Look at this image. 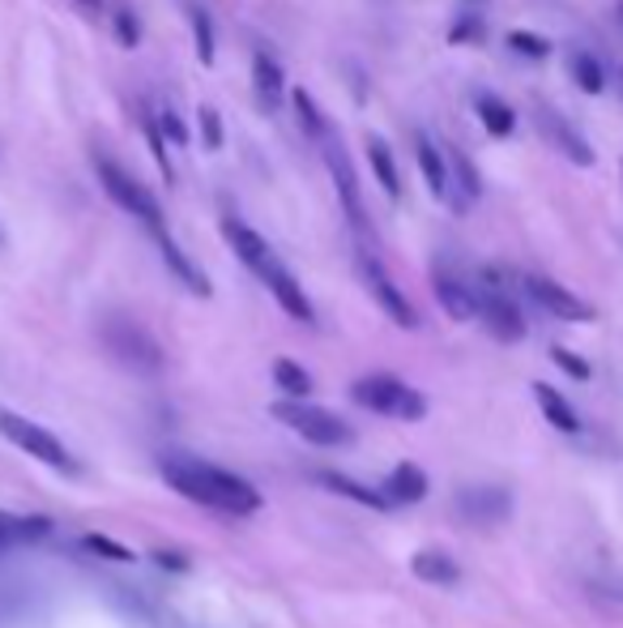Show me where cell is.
I'll return each mask as SVG.
<instances>
[{"mask_svg":"<svg viewBox=\"0 0 623 628\" xmlns=\"http://www.w3.org/2000/svg\"><path fill=\"white\" fill-rule=\"evenodd\" d=\"M167 488H176L184 500L193 504H206L213 513H226V517H248L261 509V491L252 488L248 479L213 466V462H202L193 453H163L158 462Z\"/></svg>","mask_w":623,"mask_h":628,"instance_id":"obj_1","label":"cell"},{"mask_svg":"<svg viewBox=\"0 0 623 628\" xmlns=\"http://www.w3.org/2000/svg\"><path fill=\"white\" fill-rule=\"evenodd\" d=\"M99 338H103L107 355H112L120 368H129V372H138V376H158V372H163V347H158V338H154L141 321H133V317H120V312L103 317Z\"/></svg>","mask_w":623,"mask_h":628,"instance_id":"obj_2","label":"cell"},{"mask_svg":"<svg viewBox=\"0 0 623 628\" xmlns=\"http://www.w3.org/2000/svg\"><path fill=\"white\" fill-rule=\"evenodd\" d=\"M350 398H354L359 407H367V411L406 419V423H415V419L427 415V398H423L418 389H411L406 381L385 376V372H376V376H359V381L350 385Z\"/></svg>","mask_w":623,"mask_h":628,"instance_id":"obj_3","label":"cell"},{"mask_svg":"<svg viewBox=\"0 0 623 628\" xmlns=\"http://www.w3.org/2000/svg\"><path fill=\"white\" fill-rule=\"evenodd\" d=\"M94 176H99L103 193H107L116 206L150 227V235H154V231H167V227H163V206H158V197H154L141 180H133L120 163H112V158H94Z\"/></svg>","mask_w":623,"mask_h":628,"instance_id":"obj_4","label":"cell"},{"mask_svg":"<svg viewBox=\"0 0 623 628\" xmlns=\"http://www.w3.org/2000/svg\"><path fill=\"white\" fill-rule=\"evenodd\" d=\"M0 436L4 440H13L22 453H30L35 462H43V466H52V471H61V475H77V462H73V453L48 432V427H39V423H30V419L13 415V411H0Z\"/></svg>","mask_w":623,"mask_h":628,"instance_id":"obj_5","label":"cell"},{"mask_svg":"<svg viewBox=\"0 0 623 628\" xmlns=\"http://www.w3.org/2000/svg\"><path fill=\"white\" fill-rule=\"evenodd\" d=\"M274 415L295 432V436H303V440H312V445H321V449H338V445H350V423L347 419H338L334 411H325V407H312V402H277Z\"/></svg>","mask_w":623,"mask_h":628,"instance_id":"obj_6","label":"cell"},{"mask_svg":"<svg viewBox=\"0 0 623 628\" xmlns=\"http://www.w3.org/2000/svg\"><path fill=\"white\" fill-rule=\"evenodd\" d=\"M359 279H363V286H367V295L380 304V312L393 321V325H402V330H415L418 325V312L415 304L402 295V286L385 274V266L376 261V257H359Z\"/></svg>","mask_w":623,"mask_h":628,"instance_id":"obj_7","label":"cell"},{"mask_svg":"<svg viewBox=\"0 0 623 628\" xmlns=\"http://www.w3.org/2000/svg\"><path fill=\"white\" fill-rule=\"evenodd\" d=\"M483 291H479V317L486 321V330L499 338V343H521L525 338V317H521V308L499 291V274L495 270H486L483 274Z\"/></svg>","mask_w":623,"mask_h":628,"instance_id":"obj_8","label":"cell"},{"mask_svg":"<svg viewBox=\"0 0 623 628\" xmlns=\"http://www.w3.org/2000/svg\"><path fill=\"white\" fill-rule=\"evenodd\" d=\"M325 163H329V180H334V189H338V202L347 209L350 227L359 231V235H367V206H363V184H359V171H354V163H350L347 145H338V141H325Z\"/></svg>","mask_w":623,"mask_h":628,"instance_id":"obj_9","label":"cell"},{"mask_svg":"<svg viewBox=\"0 0 623 628\" xmlns=\"http://www.w3.org/2000/svg\"><path fill=\"white\" fill-rule=\"evenodd\" d=\"M222 240L231 244V253H235V257H239V261H244V266H248L261 282L270 279L277 266H282V261L274 257V248H270V244H265L248 222H239V218H222Z\"/></svg>","mask_w":623,"mask_h":628,"instance_id":"obj_10","label":"cell"},{"mask_svg":"<svg viewBox=\"0 0 623 628\" xmlns=\"http://www.w3.org/2000/svg\"><path fill=\"white\" fill-rule=\"evenodd\" d=\"M525 286V295L543 308V312H551L559 321H594V308L581 299V295H572L568 286H559L555 279H543V274H525L521 279Z\"/></svg>","mask_w":623,"mask_h":628,"instance_id":"obj_11","label":"cell"},{"mask_svg":"<svg viewBox=\"0 0 623 628\" xmlns=\"http://www.w3.org/2000/svg\"><path fill=\"white\" fill-rule=\"evenodd\" d=\"M457 517L470 522V526H495L512 513V496L504 488H491V484H479V488H462L457 500H453Z\"/></svg>","mask_w":623,"mask_h":628,"instance_id":"obj_12","label":"cell"},{"mask_svg":"<svg viewBox=\"0 0 623 628\" xmlns=\"http://www.w3.org/2000/svg\"><path fill=\"white\" fill-rule=\"evenodd\" d=\"M534 120H538V129H543V138L551 141L555 150L568 158V163H576V167H594V145L581 138L555 107H547V103H538L534 107Z\"/></svg>","mask_w":623,"mask_h":628,"instance_id":"obj_13","label":"cell"},{"mask_svg":"<svg viewBox=\"0 0 623 628\" xmlns=\"http://www.w3.org/2000/svg\"><path fill=\"white\" fill-rule=\"evenodd\" d=\"M444 158H449V202H453L457 214H466L483 197V180H479V171H475V163H470L466 150L444 145Z\"/></svg>","mask_w":623,"mask_h":628,"instance_id":"obj_14","label":"cell"},{"mask_svg":"<svg viewBox=\"0 0 623 628\" xmlns=\"http://www.w3.org/2000/svg\"><path fill=\"white\" fill-rule=\"evenodd\" d=\"M436 299H440V308L453 317V321H475L479 317V291L470 286V282L453 279V274H444V270H436Z\"/></svg>","mask_w":623,"mask_h":628,"instance_id":"obj_15","label":"cell"},{"mask_svg":"<svg viewBox=\"0 0 623 628\" xmlns=\"http://www.w3.org/2000/svg\"><path fill=\"white\" fill-rule=\"evenodd\" d=\"M154 240H158V253H163V261H167V270L176 274V279L184 282V291H193V295H202V299H209L213 295V286H209V279L193 266V257L167 235V231H154Z\"/></svg>","mask_w":623,"mask_h":628,"instance_id":"obj_16","label":"cell"},{"mask_svg":"<svg viewBox=\"0 0 623 628\" xmlns=\"http://www.w3.org/2000/svg\"><path fill=\"white\" fill-rule=\"evenodd\" d=\"M415 158H418L423 180H427V193H431L436 202H449V158H444V150L427 138V133H418Z\"/></svg>","mask_w":623,"mask_h":628,"instance_id":"obj_17","label":"cell"},{"mask_svg":"<svg viewBox=\"0 0 623 628\" xmlns=\"http://www.w3.org/2000/svg\"><path fill=\"white\" fill-rule=\"evenodd\" d=\"M363 150H367L372 176L380 180V189L389 193V202H402V176H398V158H393V145L380 138V133H367V138H363Z\"/></svg>","mask_w":623,"mask_h":628,"instance_id":"obj_18","label":"cell"},{"mask_svg":"<svg viewBox=\"0 0 623 628\" xmlns=\"http://www.w3.org/2000/svg\"><path fill=\"white\" fill-rule=\"evenodd\" d=\"M265 286L274 291V299L282 304V312H286V317H295V321H303V325H312V321H316V312H312V299L303 295V286L295 282V274H290L286 266H277L274 274L265 279Z\"/></svg>","mask_w":623,"mask_h":628,"instance_id":"obj_19","label":"cell"},{"mask_svg":"<svg viewBox=\"0 0 623 628\" xmlns=\"http://www.w3.org/2000/svg\"><path fill=\"white\" fill-rule=\"evenodd\" d=\"M252 90H257V99H261V107H282V99H286V77H282V65H277L270 52H257L252 56Z\"/></svg>","mask_w":623,"mask_h":628,"instance_id":"obj_20","label":"cell"},{"mask_svg":"<svg viewBox=\"0 0 623 628\" xmlns=\"http://www.w3.org/2000/svg\"><path fill=\"white\" fill-rule=\"evenodd\" d=\"M427 496V475H423V466L415 462H398L393 471H389V479H385V500L389 504H418Z\"/></svg>","mask_w":623,"mask_h":628,"instance_id":"obj_21","label":"cell"},{"mask_svg":"<svg viewBox=\"0 0 623 628\" xmlns=\"http://www.w3.org/2000/svg\"><path fill=\"white\" fill-rule=\"evenodd\" d=\"M534 402H538V411H543V419L551 423V427H559V432H576L581 427V419H576V411H572V402L555 389V385H534Z\"/></svg>","mask_w":623,"mask_h":628,"instance_id":"obj_22","label":"cell"},{"mask_svg":"<svg viewBox=\"0 0 623 628\" xmlns=\"http://www.w3.org/2000/svg\"><path fill=\"white\" fill-rule=\"evenodd\" d=\"M411 568H415L418 581H427V586H457V581H462L457 560L444 556V552H415Z\"/></svg>","mask_w":623,"mask_h":628,"instance_id":"obj_23","label":"cell"},{"mask_svg":"<svg viewBox=\"0 0 623 628\" xmlns=\"http://www.w3.org/2000/svg\"><path fill=\"white\" fill-rule=\"evenodd\" d=\"M475 112H479V120H483V129L491 138H512V129H517V112L504 103V99H495V94H479L475 99Z\"/></svg>","mask_w":623,"mask_h":628,"instance_id":"obj_24","label":"cell"},{"mask_svg":"<svg viewBox=\"0 0 623 628\" xmlns=\"http://www.w3.org/2000/svg\"><path fill=\"white\" fill-rule=\"evenodd\" d=\"M39 535H48V517H17V513L0 509V552L13 548V543L39 539Z\"/></svg>","mask_w":623,"mask_h":628,"instance_id":"obj_25","label":"cell"},{"mask_svg":"<svg viewBox=\"0 0 623 628\" xmlns=\"http://www.w3.org/2000/svg\"><path fill=\"white\" fill-rule=\"evenodd\" d=\"M274 381L277 389L286 394V402H303L312 394V376L295 363V359H274Z\"/></svg>","mask_w":623,"mask_h":628,"instance_id":"obj_26","label":"cell"},{"mask_svg":"<svg viewBox=\"0 0 623 628\" xmlns=\"http://www.w3.org/2000/svg\"><path fill=\"white\" fill-rule=\"evenodd\" d=\"M321 484H325V488H329V491H338V496H350V500L367 504V509H389L385 491L363 488V484H354V479H347V475H334V471H325V475H321Z\"/></svg>","mask_w":623,"mask_h":628,"instance_id":"obj_27","label":"cell"},{"mask_svg":"<svg viewBox=\"0 0 623 628\" xmlns=\"http://www.w3.org/2000/svg\"><path fill=\"white\" fill-rule=\"evenodd\" d=\"M568 69H572V81H576L585 94H602V90H607V73H602V61H598V56L576 52V56L568 61Z\"/></svg>","mask_w":623,"mask_h":628,"instance_id":"obj_28","label":"cell"},{"mask_svg":"<svg viewBox=\"0 0 623 628\" xmlns=\"http://www.w3.org/2000/svg\"><path fill=\"white\" fill-rule=\"evenodd\" d=\"M290 107H295V120H299V129L308 133V138H325V116H321V107L312 103V94L308 90H290Z\"/></svg>","mask_w":623,"mask_h":628,"instance_id":"obj_29","label":"cell"},{"mask_svg":"<svg viewBox=\"0 0 623 628\" xmlns=\"http://www.w3.org/2000/svg\"><path fill=\"white\" fill-rule=\"evenodd\" d=\"M508 48H512L517 56H525V61H547V56H551V39L530 35V30H512V35H508Z\"/></svg>","mask_w":623,"mask_h":628,"instance_id":"obj_30","label":"cell"},{"mask_svg":"<svg viewBox=\"0 0 623 628\" xmlns=\"http://www.w3.org/2000/svg\"><path fill=\"white\" fill-rule=\"evenodd\" d=\"M112 26H116V43H120V48H138L141 43V22L129 4H116V9H112Z\"/></svg>","mask_w":623,"mask_h":628,"instance_id":"obj_31","label":"cell"},{"mask_svg":"<svg viewBox=\"0 0 623 628\" xmlns=\"http://www.w3.org/2000/svg\"><path fill=\"white\" fill-rule=\"evenodd\" d=\"M193 43H197V61H202V65L209 69L218 48H213V26H209L206 9H193Z\"/></svg>","mask_w":623,"mask_h":628,"instance_id":"obj_32","label":"cell"},{"mask_svg":"<svg viewBox=\"0 0 623 628\" xmlns=\"http://www.w3.org/2000/svg\"><path fill=\"white\" fill-rule=\"evenodd\" d=\"M197 129H202V145L206 150H222V116H218V107H209V103H202L197 107Z\"/></svg>","mask_w":623,"mask_h":628,"instance_id":"obj_33","label":"cell"},{"mask_svg":"<svg viewBox=\"0 0 623 628\" xmlns=\"http://www.w3.org/2000/svg\"><path fill=\"white\" fill-rule=\"evenodd\" d=\"M81 548L94 552V556H103V560H116V564H129V560H133V552H129L125 543H116V539H107V535H86Z\"/></svg>","mask_w":623,"mask_h":628,"instance_id":"obj_34","label":"cell"},{"mask_svg":"<svg viewBox=\"0 0 623 628\" xmlns=\"http://www.w3.org/2000/svg\"><path fill=\"white\" fill-rule=\"evenodd\" d=\"M141 129H145V138H150V150H154V158H158V171L171 180V158H167V145H163V133H158V120H154L150 112H141Z\"/></svg>","mask_w":623,"mask_h":628,"instance_id":"obj_35","label":"cell"},{"mask_svg":"<svg viewBox=\"0 0 623 628\" xmlns=\"http://www.w3.org/2000/svg\"><path fill=\"white\" fill-rule=\"evenodd\" d=\"M483 39H486L483 17H457L453 30H449V43H483Z\"/></svg>","mask_w":623,"mask_h":628,"instance_id":"obj_36","label":"cell"},{"mask_svg":"<svg viewBox=\"0 0 623 628\" xmlns=\"http://www.w3.org/2000/svg\"><path fill=\"white\" fill-rule=\"evenodd\" d=\"M154 120H158V133H163V141H176V145H189V129H184V120H180L176 112H158Z\"/></svg>","mask_w":623,"mask_h":628,"instance_id":"obj_37","label":"cell"},{"mask_svg":"<svg viewBox=\"0 0 623 628\" xmlns=\"http://www.w3.org/2000/svg\"><path fill=\"white\" fill-rule=\"evenodd\" d=\"M551 359L568 372V376H576V381H589V363L581 359V355H572L568 347H551Z\"/></svg>","mask_w":623,"mask_h":628,"instance_id":"obj_38","label":"cell"},{"mask_svg":"<svg viewBox=\"0 0 623 628\" xmlns=\"http://www.w3.org/2000/svg\"><path fill=\"white\" fill-rule=\"evenodd\" d=\"M158 564H163V568H167V564H171V568H189V560H180L176 552H158Z\"/></svg>","mask_w":623,"mask_h":628,"instance_id":"obj_39","label":"cell"},{"mask_svg":"<svg viewBox=\"0 0 623 628\" xmlns=\"http://www.w3.org/2000/svg\"><path fill=\"white\" fill-rule=\"evenodd\" d=\"M73 4H81V9H90V13H99L107 0H73Z\"/></svg>","mask_w":623,"mask_h":628,"instance_id":"obj_40","label":"cell"},{"mask_svg":"<svg viewBox=\"0 0 623 628\" xmlns=\"http://www.w3.org/2000/svg\"><path fill=\"white\" fill-rule=\"evenodd\" d=\"M620 13H623V4H620Z\"/></svg>","mask_w":623,"mask_h":628,"instance_id":"obj_41","label":"cell"}]
</instances>
